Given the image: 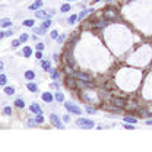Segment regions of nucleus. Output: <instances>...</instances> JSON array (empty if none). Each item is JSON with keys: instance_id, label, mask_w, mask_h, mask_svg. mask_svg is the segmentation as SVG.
<instances>
[{"instance_id": "1a4fd4ad", "label": "nucleus", "mask_w": 152, "mask_h": 152, "mask_svg": "<svg viewBox=\"0 0 152 152\" xmlns=\"http://www.w3.org/2000/svg\"><path fill=\"white\" fill-rule=\"evenodd\" d=\"M41 6H43V0H37L35 3H32V4L29 6V9L31 10H35V9H40Z\"/></svg>"}, {"instance_id": "a878e982", "label": "nucleus", "mask_w": 152, "mask_h": 152, "mask_svg": "<svg viewBox=\"0 0 152 152\" xmlns=\"http://www.w3.org/2000/svg\"><path fill=\"white\" fill-rule=\"evenodd\" d=\"M48 72H50V73H51V76H53V77H54V79H57V77H59V73H57V72H54V70H53V69H51V67H50V69H48Z\"/></svg>"}, {"instance_id": "9b49d317", "label": "nucleus", "mask_w": 152, "mask_h": 152, "mask_svg": "<svg viewBox=\"0 0 152 152\" xmlns=\"http://www.w3.org/2000/svg\"><path fill=\"white\" fill-rule=\"evenodd\" d=\"M28 89H29L31 92H37L38 91V86H37V83H34V82H28Z\"/></svg>"}, {"instance_id": "2eb2a0df", "label": "nucleus", "mask_w": 152, "mask_h": 152, "mask_svg": "<svg viewBox=\"0 0 152 152\" xmlns=\"http://www.w3.org/2000/svg\"><path fill=\"white\" fill-rule=\"evenodd\" d=\"M54 98H56L57 102H63V101H64V97H63V94H60V92L54 94Z\"/></svg>"}, {"instance_id": "f3484780", "label": "nucleus", "mask_w": 152, "mask_h": 152, "mask_svg": "<svg viewBox=\"0 0 152 152\" xmlns=\"http://www.w3.org/2000/svg\"><path fill=\"white\" fill-rule=\"evenodd\" d=\"M31 54H32L31 47H25V48H24V56H25V57H29Z\"/></svg>"}, {"instance_id": "473e14b6", "label": "nucleus", "mask_w": 152, "mask_h": 152, "mask_svg": "<svg viewBox=\"0 0 152 152\" xmlns=\"http://www.w3.org/2000/svg\"><path fill=\"white\" fill-rule=\"evenodd\" d=\"M19 44H21V41H19V40H15V41H12V47H13V48H16V47L19 46Z\"/></svg>"}, {"instance_id": "412c9836", "label": "nucleus", "mask_w": 152, "mask_h": 152, "mask_svg": "<svg viewBox=\"0 0 152 152\" xmlns=\"http://www.w3.org/2000/svg\"><path fill=\"white\" fill-rule=\"evenodd\" d=\"M89 12H94V10H85V12H80V13H79V16H77V19H80V21H82V19L88 15Z\"/></svg>"}, {"instance_id": "b1692460", "label": "nucleus", "mask_w": 152, "mask_h": 152, "mask_svg": "<svg viewBox=\"0 0 152 152\" xmlns=\"http://www.w3.org/2000/svg\"><path fill=\"white\" fill-rule=\"evenodd\" d=\"M60 10H61V12H69V10H70V4H67V3H66V4H63V6L60 7Z\"/></svg>"}, {"instance_id": "f8f14e48", "label": "nucleus", "mask_w": 152, "mask_h": 152, "mask_svg": "<svg viewBox=\"0 0 152 152\" xmlns=\"http://www.w3.org/2000/svg\"><path fill=\"white\" fill-rule=\"evenodd\" d=\"M66 85H67L69 88H75V86H76L75 79H72V77H67V79H66Z\"/></svg>"}, {"instance_id": "f03ea898", "label": "nucleus", "mask_w": 152, "mask_h": 152, "mask_svg": "<svg viewBox=\"0 0 152 152\" xmlns=\"http://www.w3.org/2000/svg\"><path fill=\"white\" fill-rule=\"evenodd\" d=\"M50 122H51V124H53L54 127H57V129H64V124L61 123V120L56 114H51V116H50Z\"/></svg>"}, {"instance_id": "423d86ee", "label": "nucleus", "mask_w": 152, "mask_h": 152, "mask_svg": "<svg viewBox=\"0 0 152 152\" xmlns=\"http://www.w3.org/2000/svg\"><path fill=\"white\" fill-rule=\"evenodd\" d=\"M75 76L79 79V80H85V82H89V80H91V76L86 75V73H83V72H76Z\"/></svg>"}, {"instance_id": "bb28decb", "label": "nucleus", "mask_w": 152, "mask_h": 152, "mask_svg": "<svg viewBox=\"0 0 152 152\" xmlns=\"http://www.w3.org/2000/svg\"><path fill=\"white\" fill-rule=\"evenodd\" d=\"M26 40H28V34H22V35H21V38H19V41H21V43H25Z\"/></svg>"}, {"instance_id": "dca6fc26", "label": "nucleus", "mask_w": 152, "mask_h": 152, "mask_svg": "<svg viewBox=\"0 0 152 152\" xmlns=\"http://www.w3.org/2000/svg\"><path fill=\"white\" fill-rule=\"evenodd\" d=\"M25 77H26L28 80H32V79L35 77V73H34L32 70H28V72H25Z\"/></svg>"}, {"instance_id": "4468645a", "label": "nucleus", "mask_w": 152, "mask_h": 152, "mask_svg": "<svg viewBox=\"0 0 152 152\" xmlns=\"http://www.w3.org/2000/svg\"><path fill=\"white\" fill-rule=\"evenodd\" d=\"M15 105L18 107V108H24V107H25V101L21 100V98H18V100L15 101Z\"/></svg>"}, {"instance_id": "c756f323", "label": "nucleus", "mask_w": 152, "mask_h": 152, "mask_svg": "<svg viewBox=\"0 0 152 152\" xmlns=\"http://www.w3.org/2000/svg\"><path fill=\"white\" fill-rule=\"evenodd\" d=\"M43 67H44V69H46V70H48V69H50V61H43Z\"/></svg>"}, {"instance_id": "ddd939ff", "label": "nucleus", "mask_w": 152, "mask_h": 152, "mask_svg": "<svg viewBox=\"0 0 152 152\" xmlns=\"http://www.w3.org/2000/svg\"><path fill=\"white\" fill-rule=\"evenodd\" d=\"M43 100H44L46 102H51V101H53V95L48 94V92H46V94H43Z\"/></svg>"}, {"instance_id": "cd10ccee", "label": "nucleus", "mask_w": 152, "mask_h": 152, "mask_svg": "<svg viewBox=\"0 0 152 152\" xmlns=\"http://www.w3.org/2000/svg\"><path fill=\"white\" fill-rule=\"evenodd\" d=\"M0 85H6V76L0 75Z\"/></svg>"}, {"instance_id": "a19ab883", "label": "nucleus", "mask_w": 152, "mask_h": 152, "mask_svg": "<svg viewBox=\"0 0 152 152\" xmlns=\"http://www.w3.org/2000/svg\"><path fill=\"white\" fill-rule=\"evenodd\" d=\"M0 38H4V32H0Z\"/></svg>"}, {"instance_id": "f257e3e1", "label": "nucleus", "mask_w": 152, "mask_h": 152, "mask_svg": "<svg viewBox=\"0 0 152 152\" xmlns=\"http://www.w3.org/2000/svg\"><path fill=\"white\" fill-rule=\"evenodd\" d=\"M76 124L79 127H82V129H92L95 126V123L92 122V120H89V119H77Z\"/></svg>"}, {"instance_id": "393cba45", "label": "nucleus", "mask_w": 152, "mask_h": 152, "mask_svg": "<svg viewBox=\"0 0 152 152\" xmlns=\"http://www.w3.org/2000/svg\"><path fill=\"white\" fill-rule=\"evenodd\" d=\"M76 21H77V16H76V15H72L70 18H69V21H67V22H69V24L72 25V24H75Z\"/></svg>"}, {"instance_id": "4be33fe9", "label": "nucleus", "mask_w": 152, "mask_h": 152, "mask_svg": "<svg viewBox=\"0 0 152 152\" xmlns=\"http://www.w3.org/2000/svg\"><path fill=\"white\" fill-rule=\"evenodd\" d=\"M34 24H35V22H34L32 19H26V21H24V25H25V26H34Z\"/></svg>"}, {"instance_id": "6ab92c4d", "label": "nucleus", "mask_w": 152, "mask_h": 152, "mask_svg": "<svg viewBox=\"0 0 152 152\" xmlns=\"http://www.w3.org/2000/svg\"><path fill=\"white\" fill-rule=\"evenodd\" d=\"M4 92H6L7 95H13V94H15V89H13L12 86H6V88H4Z\"/></svg>"}, {"instance_id": "c9c22d12", "label": "nucleus", "mask_w": 152, "mask_h": 152, "mask_svg": "<svg viewBox=\"0 0 152 152\" xmlns=\"http://www.w3.org/2000/svg\"><path fill=\"white\" fill-rule=\"evenodd\" d=\"M126 129H129V130H133L135 127H133V124H130V123H126Z\"/></svg>"}, {"instance_id": "4c0bfd02", "label": "nucleus", "mask_w": 152, "mask_h": 152, "mask_svg": "<svg viewBox=\"0 0 152 152\" xmlns=\"http://www.w3.org/2000/svg\"><path fill=\"white\" fill-rule=\"evenodd\" d=\"M69 120H70V117H69V116H63V122H64V123H67Z\"/></svg>"}, {"instance_id": "e433bc0d", "label": "nucleus", "mask_w": 152, "mask_h": 152, "mask_svg": "<svg viewBox=\"0 0 152 152\" xmlns=\"http://www.w3.org/2000/svg\"><path fill=\"white\" fill-rule=\"evenodd\" d=\"M12 34H13V31H6V32H4V37H10Z\"/></svg>"}, {"instance_id": "6e6552de", "label": "nucleus", "mask_w": 152, "mask_h": 152, "mask_svg": "<svg viewBox=\"0 0 152 152\" xmlns=\"http://www.w3.org/2000/svg\"><path fill=\"white\" fill-rule=\"evenodd\" d=\"M10 25H12V21H10L9 18H3V19H0V26L7 28V26H10Z\"/></svg>"}, {"instance_id": "ea45409f", "label": "nucleus", "mask_w": 152, "mask_h": 152, "mask_svg": "<svg viewBox=\"0 0 152 152\" xmlns=\"http://www.w3.org/2000/svg\"><path fill=\"white\" fill-rule=\"evenodd\" d=\"M28 124H29V126H34V124H35V122H34V120H29V122H28Z\"/></svg>"}, {"instance_id": "f704fd0d", "label": "nucleus", "mask_w": 152, "mask_h": 152, "mask_svg": "<svg viewBox=\"0 0 152 152\" xmlns=\"http://www.w3.org/2000/svg\"><path fill=\"white\" fill-rule=\"evenodd\" d=\"M57 37H59V34H57V31H53V32H51V38H54V40H56Z\"/></svg>"}, {"instance_id": "79ce46f5", "label": "nucleus", "mask_w": 152, "mask_h": 152, "mask_svg": "<svg viewBox=\"0 0 152 152\" xmlns=\"http://www.w3.org/2000/svg\"><path fill=\"white\" fill-rule=\"evenodd\" d=\"M1 69H3V63L0 61V70H1Z\"/></svg>"}, {"instance_id": "c85d7f7f", "label": "nucleus", "mask_w": 152, "mask_h": 152, "mask_svg": "<svg viewBox=\"0 0 152 152\" xmlns=\"http://www.w3.org/2000/svg\"><path fill=\"white\" fill-rule=\"evenodd\" d=\"M86 111H88L89 114H95V113H97V110H95V108H92V107H86Z\"/></svg>"}, {"instance_id": "0eeeda50", "label": "nucleus", "mask_w": 152, "mask_h": 152, "mask_svg": "<svg viewBox=\"0 0 152 152\" xmlns=\"http://www.w3.org/2000/svg\"><path fill=\"white\" fill-rule=\"evenodd\" d=\"M35 16H37V18H41V19H50V18H51V13H48L46 10H38V12H35Z\"/></svg>"}, {"instance_id": "7c9ffc66", "label": "nucleus", "mask_w": 152, "mask_h": 152, "mask_svg": "<svg viewBox=\"0 0 152 152\" xmlns=\"http://www.w3.org/2000/svg\"><path fill=\"white\" fill-rule=\"evenodd\" d=\"M44 31L46 29H43V28H35V29H34V34H44Z\"/></svg>"}, {"instance_id": "2f4dec72", "label": "nucleus", "mask_w": 152, "mask_h": 152, "mask_svg": "<svg viewBox=\"0 0 152 152\" xmlns=\"http://www.w3.org/2000/svg\"><path fill=\"white\" fill-rule=\"evenodd\" d=\"M37 50H38V51H43V50H44V44H43V43H38V44H37Z\"/></svg>"}, {"instance_id": "a211bd4d", "label": "nucleus", "mask_w": 152, "mask_h": 152, "mask_svg": "<svg viewBox=\"0 0 152 152\" xmlns=\"http://www.w3.org/2000/svg\"><path fill=\"white\" fill-rule=\"evenodd\" d=\"M50 25H51V21L50 19H44V22H43V29H47V28H50Z\"/></svg>"}, {"instance_id": "58836bf2", "label": "nucleus", "mask_w": 152, "mask_h": 152, "mask_svg": "<svg viewBox=\"0 0 152 152\" xmlns=\"http://www.w3.org/2000/svg\"><path fill=\"white\" fill-rule=\"evenodd\" d=\"M41 57H43V56H41V51H38V53H37V59H41Z\"/></svg>"}, {"instance_id": "20e7f679", "label": "nucleus", "mask_w": 152, "mask_h": 152, "mask_svg": "<svg viewBox=\"0 0 152 152\" xmlns=\"http://www.w3.org/2000/svg\"><path fill=\"white\" fill-rule=\"evenodd\" d=\"M113 104L116 107H119V108H123V107H126V100L124 98H119V97H116V98H113Z\"/></svg>"}, {"instance_id": "5701e85b", "label": "nucleus", "mask_w": 152, "mask_h": 152, "mask_svg": "<svg viewBox=\"0 0 152 152\" xmlns=\"http://www.w3.org/2000/svg\"><path fill=\"white\" fill-rule=\"evenodd\" d=\"M34 122H35V123H43V122H44V117H43L41 114H37V117L34 119Z\"/></svg>"}, {"instance_id": "39448f33", "label": "nucleus", "mask_w": 152, "mask_h": 152, "mask_svg": "<svg viewBox=\"0 0 152 152\" xmlns=\"http://www.w3.org/2000/svg\"><path fill=\"white\" fill-rule=\"evenodd\" d=\"M104 16H105V19H116V18H119V13L113 9H108L104 12Z\"/></svg>"}, {"instance_id": "9d476101", "label": "nucleus", "mask_w": 152, "mask_h": 152, "mask_svg": "<svg viewBox=\"0 0 152 152\" xmlns=\"http://www.w3.org/2000/svg\"><path fill=\"white\" fill-rule=\"evenodd\" d=\"M31 111H32V113H35V114H41V108H40L38 104H35V102L31 105Z\"/></svg>"}, {"instance_id": "37998d69", "label": "nucleus", "mask_w": 152, "mask_h": 152, "mask_svg": "<svg viewBox=\"0 0 152 152\" xmlns=\"http://www.w3.org/2000/svg\"><path fill=\"white\" fill-rule=\"evenodd\" d=\"M98 1H101V0H94V3H98Z\"/></svg>"}, {"instance_id": "c03bdc74", "label": "nucleus", "mask_w": 152, "mask_h": 152, "mask_svg": "<svg viewBox=\"0 0 152 152\" xmlns=\"http://www.w3.org/2000/svg\"><path fill=\"white\" fill-rule=\"evenodd\" d=\"M69 1H72V0H69Z\"/></svg>"}, {"instance_id": "7ed1b4c3", "label": "nucleus", "mask_w": 152, "mask_h": 152, "mask_svg": "<svg viewBox=\"0 0 152 152\" xmlns=\"http://www.w3.org/2000/svg\"><path fill=\"white\" fill-rule=\"evenodd\" d=\"M64 107H66V110H67L69 113H73V114H80V113H82L80 108L76 107L75 104H72V102H64Z\"/></svg>"}, {"instance_id": "aec40b11", "label": "nucleus", "mask_w": 152, "mask_h": 152, "mask_svg": "<svg viewBox=\"0 0 152 152\" xmlns=\"http://www.w3.org/2000/svg\"><path fill=\"white\" fill-rule=\"evenodd\" d=\"M124 123H130V124H135L136 119L135 117H124Z\"/></svg>"}, {"instance_id": "72a5a7b5", "label": "nucleus", "mask_w": 152, "mask_h": 152, "mask_svg": "<svg viewBox=\"0 0 152 152\" xmlns=\"http://www.w3.org/2000/svg\"><path fill=\"white\" fill-rule=\"evenodd\" d=\"M4 114H7V116L12 114V108H10V107H6V108H4Z\"/></svg>"}]
</instances>
